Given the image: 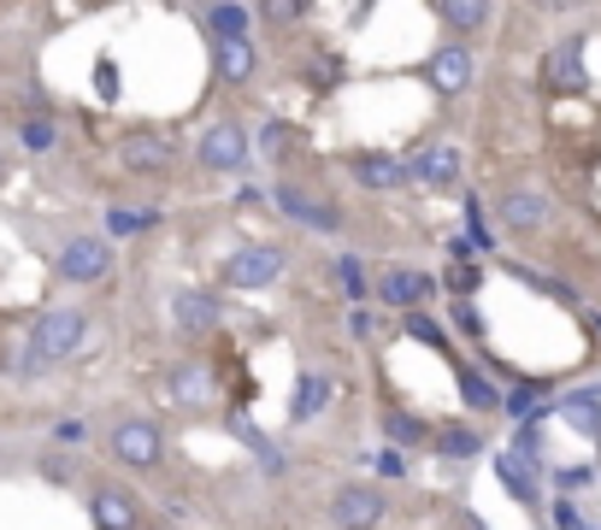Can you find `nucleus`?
<instances>
[{
  "label": "nucleus",
  "instance_id": "obj_18",
  "mask_svg": "<svg viewBox=\"0 0 601 530\" xmlns=\"http://www.w3.org/2000/svg\"><path fill=\"white\" fill-rule=\"evenodd\" d=\"M502 413H507V419H519V424H537L543 413H555V401H548V389H543V383H513L507 396H502Z\"/></svg>",
  "mask_w": 601,
  "mask_h": 530
},
{
  "label": "nucleus",
  "instance_id": "obj_4",
  "mask_svg": "<svg viewBox=\"0 0 601 530\" xmlns=\"http://www.w3.org/2000/svg\"><path fill=\"white\" fill-rule=\"evenodd\" d=\"M118 160H125V171H142V177H153V171L178 165V142L160 136V130H130L125 142H118Z\"/></svg>",
  "mask_w": 601,
  "mask_h": 530
},
{
  "label": "nucleus",
  "instance_id": "obj_9",
  "mask_svg": "<svg viewBox=\"0 0 601 530\" xmlns=\"http://www.w3.org/2000/svg\"><path fill=\"white\" fill-rule=\"evenodd\" d=\"M543 77H548V89H560V95H578L583 83V36H566L555 54H548V65H543Z\"/></svg>",
  "mask_w": 601,
  "mask_h": 530
},
{
  "label": "nucleus",
  "instance_id": "obj_37",
  "mask_svg": "<svg viewBox=\"0 0 601 530\" xmlns=\"http://www.w3.org/2000/svg\"><path fill=\"white\" fill-rule=\"evenodd\" d=\"M348 331H354L359 342H372V336H377V318L366 313V306H354V313H348Z\"/></svg>",
  "mask_w": 601,
  "mask_h": 530
},
{
  "label": "nucleus",
  "instance_id": "obj_31",
  "mask_svg": "<svg viewBox=\"0 0 601 530\" xmlns=\"http://www.w3.org/2000/svg\"><path fill=\"white\" fill-rule=\"evenodd\" d=\"M449 289H454V301H472V289H477V266H472V260H454V266H449Z\"/></svg>",
  "mask_w": 601,
  "mask_h": 530
},
{
  "label": "nucleus",
  "instance_id": "obj_5",
  "mask_svg": "<svg viewBox=\"0 0 601 530\" xmlns=\"http://www.w3.org/2000/svg\"><path fill=\"white\" fill-rule=\"evenodd\" d=\"M377 519H384V495H377L372 484L336 489V501H331V524L336 530H372Z\"/></svg>",
  "mask_w": 601,
  "mask_h": 530
},
{
  "label": "nucleus",
  "instance_id": "obj_41",
  "mask_svg": "<svg viewBox=\"0 0 601 530\" xmlns=\"http://www.w3.org/2000/svg\"><path fill=\"white\" fill-rule=\"evenodd\" d=\"M0 171H7V153H0Z\"/></svg>",
  "mask_w": 601,
  "mask_h": 530
},
{
  "label": "nucleus",
  "instance_id": "obj_26",
  "mask_svg": "<svg viewBox=\"0 0 601 530\" xmlns=\"http://www.w3.org/2000/svg\"><path fill=\"white\" fill-rule=\"evenodd\" d=\"M153 225H160V213L153 207H112L107 213V236H142Z\"/></svg>",
  "mask_w": 601,
  "mask_h": 530
},
{
  "label": "nucleus",
  "instance_id": "obj_15",
  "mask_svg": "<svg viewBox=\"0 0 601 530\" xmlns=\"http://www.w3.org/2000/svg\"><path fill=\"white\" fill-rule=\"evenodd\" d=\"M548 213H555V207H548V195H537V190H507L502 201H495V218L513 225V230H537Z\"/></svg>",
  "mask_w": 601,
  "mask_h": 530
},
{
  "label": "nucleus",
  "instance_id": "obj_10",
  "mask_svg": "<svg viewBox=\"0 0 601 530\" xmlns=\"http://www.w3.org/2000/svg\"><path fill=\"white\" fill-rule=\"evenodd\" d=\"M354 177L359 190H401V183H414V165L395 153H354Z\"/></svg>",
  "mask_w": 601,
  "mask_h": 530
},
{
  "label": "nucleus",
  "instance_id": "obj_30",
  "mask_svg": "<svg viewBox=\"0 0 601 530\" xmlns=\"http://www.w3.org/2000/svg\"><path fill=\"white\" fill-rule=\"evenodd\" d=\"M401 324H407V336H414V342H425V348H442V331H437V318H425L419 306H414V313H407Z\"/></svg>",
  "mask_w": 601,
  "mask_h": 530
},
{
  "label": "nucleus",
  "instance_id": "obj_33",
  "mask_svg": "<svg viewBox=\"0 0 601 530\" xmlns=\"http://www.w3.org/2000/svg\"><path fill=\"white\" fill-rule=\"evenodd\" d=\"M454 324H460L466 336H484V318H477V306H472V301H454Z\"/></svg>",
  "mask_w": 601,
  "mask_h": 530
},
{
  "label": "nucleus",
  "instance_id": "obj_7",
  "mask_svg": "<svg viewBox=\"0 0 601 530\" xmlns=\"http://www.w3.org/2000/svg\"><path fill=\"white\" fill-rule=\"evenodd\" d=\"M271 207L289 213V218H296V225H307V230H336V225H342L331 201H313L307 190H296V183H278V190H271Z\"/></svg>",
  "mask_w": 601,
  "mask_h": 530
},
{
  "label": "nucleus",
  "instance_id": "obj_16",
  "mask_svg": "<svg viewBox=\"0 0 601 530\" xmlns=\"http://www.w3.org/2000/svg\"><path fill=\"white\" fill-rule=\"evenodd\" d=\"M555 413L572 424L578 436L601 442V389H578V396H560V401H555Z\"/></svg>",
  "mask_w": 601,
  "mask_h": 530
},
{
  "label": "nucleus",
  "instance_id": "obj_40",
  "mask_svg": "<svg viewBox=\"0 0 601 530\" xmlns=\"http://www.w3.org/2000/svg\"><path fill=\"white\" fill-rule=\"evenodd\" d=\"M555 477H560V484H566V489H578V484H590V472H583V466H572V472H555Z\"/></svg>",
  "mask_w": 601,
  "mask_h": 530
},
{
  "label": "nucleus",
  "instance_id": "obj_29",
  "mask_svg": "<svg viewBox=\"0 0 601 530\" xmlns=\"http://www.w3.org/2000/svg\"><path fill=\"white\" fill-rule=\"evenodd\" d=\"M336 278H342V289H348V301H354V306H366V295H372V283H366V260L342 253V260H336Z\"/></svg>",
  "mask_w": 601,
  "mask_h": 530
},
{
  "label": "nucleus",
  "instance_id": "obj_12",
  "mask_svg": "<svg viewBox=\"0 0 601 530\" xmlns=\"http://www.w3.org/2000/svg\"><path fill=\"white\" fill-rule=\"evenodd\" d=\"M495 477H502V489L513 495V501H525V507H537L543 501V484H537V459H525V454H495Z\"/></svg>",
  "mask_w": 601,
  "mask_h": 530
},
{
  "label": "nucleus",
  "instance_id": "obj_20",
  "mask_svg": "<svg viewBox=\"0 0 601 530\" xmlns=\"http://www.w3.org/2000/svg\"><path fill=\"white\" fill-rule=\"evenodd\" d=\"M454 383H460V396H466V407H477V413H502V389H495L477 366H454Z\"/></svg>",
  "mask_w": 601,
  "mask_h": 530
},
{
  "label": "nucleus",
  "instance_id": "obj_35",
  "mask_svg": "<svg viewBox=\"0 0 601 530\" xmlns=\"http://www.w3.org/2000/svg\"><path fill=\"white\" fill-rule=\"evenodd\" d=\"M372 466L384 472V477H407V454H401V448H384V454L372 459Z\"/></svg>",
  "mask_w": 601,
  "mask_h": 530
},
{
  "label": "nucleus",
  "instance_id": "obj_28",
  "mask_svg": "<svg viewBox=\"0 0 601 530\" xmlns=\"http://www.w3.org/2000/svg\"><path fill=\"white\" fill-rule=\"evenodd\" d=\"M442 24H454V30H477V24H484L490 19V7H484V0H442Z\"/></svg>",
  "mask_w": 601,
  "mask_h": 530
},
{
  "label": "nucleus",
  "instance_id": "obj_6",
  "mask_svg": "<svg viewBox=\"0 0 601 530\" xmlns=\"http://www.w3.org/2000/svg\"><path fill=\"white\" fill-rule=\"evenodd\" d=\"M201 165L207 171H243L248 165V136H243V125H213L207 136H201Z\"/></svg>",
  "mask_w": 601,
  "mask_h": 530
},
{
  "label": "nucleus",
  "instance_id": "obj_19",
  "mask_svg": "<svg viewBox=\"0 0 601 530\" xmlns=\"http://www.w3.org/2000/svg\"><path fill=\"white\" fill-rule=\"evenodd\" d=\"M324 401H331V378H324V371H301V378H296V407H289V419H296V424L319 419Z\"/></svg>",
  "mask_w": 601,
  "mask_h": 530
},
{
  "label": "nucleus",
  "instance_id": "obj_25",
  "mask_svg": "<svg viewBox=\"0 0 601 530\" xmlns=\"http://www.w3.org/2000/svg\"><path fill=\"white\" fill-rule=\"evenodd\" d=\"M437 454L442 459H472V454H484V436H477L472 424H466V431L449 424V431H437Z\"/></svg>",
  "mask_w": 601,
  "mask_h": 530
},
{
  "label": "nucleus",
  "instance_id": "obj_22",
  "mask_svg": "<svg viewBox=\"0 0 601 530\" xmlns=\"http://www.w3.org/2000/svg\"><path fill=\"white\" fill-rule=\"evenodd\" d=\"M254 65H260V54H254L248 42H218V77L225 83H248Z\"/></svg>",
  "mask_w": 601,
  "mask_h": 530
},
{
  "label": "nucleus",
  "instance_id": "obj_39",
  "mask_svg": "<svg viewBox=\"0 0 601 530\" xmlns=\"http://www.w3.org/2000/svg\"><path fill=\"white\" fill-rule=\"evenodd\" d=\"M266 19L271 24H296V19H307V7H266Z\"/></svg>",
  "mask_w": 601,
  "mask_h": 530
},
{
  "label": "nucleus",
  "instance_id": "obj_14",
  "mask_svg": "<svg viewBox=\"0 0 601 530\" xmlns=\"http://www.w3.org/2000/svg\"><path fill=\"white\" fill-rule=\"evenodd\" d=\"M407 165H414V183H425V190H449V183H460V148L454 142L425 148L419 160H407Z\"/></svg>",
  "mask_w": 601,
  "mask_h": 530
},
{
  "label": "nucleus",
  "instance_id": "obj_11",
  "mask_svg": "<svg viewBox=\"0 0 601 530\" xmlns=\"http://www.w3.org/2000/svg\"><path fill=\"white\" fill-rule=\"evenodd\" d=\"M218 313H225V306H218L213 295H201V289H183V295L171 301V324H178V336H207L218 324Z\"/></svg>",
  "mask_w": 601,
  "mask_h": 530
},
{
  "label": "nucleus",
  "instance_id": "obj_13",
  "mask_svg": "<svg viewBox=\"0 0 601 530\" xmlns=\"http://www.w3.org/2000/svg\"><path fill=\"white\" fill-rule=\"evenodd\" d=\"M472 72H477V65H472V54H466V47H460V42L437 47V54H431V65H425V77H431L442 95H460V89H466V83H472Z\"/></svg>",
  "mask_w": 601,
  "mask_h": 530
},
{
  "label": "nucleus",
  "instance_id": "obj_3",
  "mask_svg": "<svg viewBox=\"0 0 601 530\" xmlns=\"http://www.w3.org/2000/svg\"><path fill=\"white\" fill-rule=\"evenodd\" d=\"M278 278H283V248H236L225 260L230 289H271Z\"/></svg>",
  "mask_w": 601,
  "mask_h": 530
},
{
  "label": "nucleus",
  "instance_id": "obj_36",
  "mask_svg": "<svg viewBox=\"0 0 601 530\" xmlns=\"http://www.w3.org/2000/svg\"><path fill=\"white\" fill-rule=\"evenodd\" d=\"M260 148H266V153H283V148H289V125H278V118H271V125L260 130Z\"/></svg>",
  "mask_w": 601,
  "mask_h": 530
},
{
  "label": "nucleus",
  "instance_id": "obj_2",
  "mask_svg": "<svg viewBox=\"0 0 601 530\" xmlns=\"http://www.w3.org/2000/svg\"><path fill=\"white\" fill-rule=\"evenodd\" d=\"M112 266V248L107 236H72V242L60 248V278L65 283H100Z\"/></svg>",
  "mask_w": 601,
  "mask_h": 530
},
{
  "label": "nucleus",
  "instance_id": "obj_21",
  "mask_svg": "<svg viewBox=\"0 0 601 530\" xmlns=\"http://www.w3.org/2000/svg\"><path fill=\"white\" fill-rule=\"evenodd\" d=\"M171 396H178V407H207V396H213L207 366H183V371H171Z\"/></svg>",
  "mask_w": 601,
  "mask_h": 530
},
{
  "label": "nucleus",
  "instance_id": "obj_23",
  "mask_svg": "<svg viewBox=\"0 0 601 530\" xmlns=\"http://www.w3.org/2000/svg\"><path fill=\"white\" fill-rule=\"evenodd\" d=\"M95 524H100V530H130V524H136V507H130V495H118V489H100V495H95Z\"/></svg>",
  "mask_w": 601,
  "mask_h": 530
},
{
  "label": "nucleus",
  "instance_id": "obj_17",
  "mask_svg": "<svg viewBox=\"0 0 601 530\" xmlns=\"http://www.w3.org/2000/svg\"><path fill=\"white\" fill-rule=\"evenodd\" d=\"M431 289H437V283L425 278V271H401V266H395L389 278L377 283V295H384L389 306H401V313H414V306H419L425 295H431Z\"/></svg>",
  "mask_w": 601,
  "mask_h": 530
},
{
  "label": "nucleus",
  "instance_id": "obj_32",
  "mask_svg": "<svg viewBox=\"0 0 601 530\" xmlns=\"http://www.w3.org/2000/svg\"><path fill=\"white\" fill-rule=\"evenodd\" d=\"M24 148L47 153V148H54V125H47V118H30V125H24Z\"/></svg>",
  "mask_w": 601,
  "mask_h": 530
},
{
  "label": "nucleus",
  "instance_id": "obj_27",
  "mask_svg": "<svg viewBox=\"0 0 601 530\" xmlns=\"http://www.w3.org/2000/svg\"><path fill=\"white\" fill-rule=\"evenodd\" d=\"M384 431H389V442H395V448H419V442L425 436H431V431H425V419H414V413H384Z\"/></svg>",
  "mask_w": 601,
  "mask_h": 530
},
{
  "label": "nucleus",
  "instance_id": "obj_8",
  "mask_svg": "<svg viewBox=\"0 0 601 530\" xmlns=\"http://www.w3.org/2000/svg\"><path fill=\"white\" fill-rule=\"evenodd\" d=\"M112 459H125V466H153V459H160V431H153L148 419H125L112 431Z\"/></svg>",
  "mask_w": 601,
  "mask_h": 530
},
{
  "label": "nucleus",
  "instance_id": "obj_1",
  "mask_svg": "<svg viewBox=\"0 0 601 530\" xmlns=\"http://www.w3.org/2000/svg\"><path fill=\"white\" fill-rule=\"evenodd\" d=\"M83 336H89V313L83 306H54V313L36 318V336H30V360H65L72 348H83Z\"/></svg>",
  "mask_w": 601,
  "mask_h": 530
},
{
  "label": "nucleus",
  "instance_id": "obj_34",
  "mask_svg": "<svg viewBox=\"0 0 601 530\" xmlns=\"http://www.w3.org/2000/svg\"><path fill=\"white\" fill-rule=\"evenodd\" d=\"M95 89H100V100H112V95H118V65H112V60H100V65H95Z\"/></svg>",
  "mask_w": 601,
  "mask_h": 530
},
{
  "label": "nucleus",
  "instance_id": "obj_24",
  "mask_svg": "<svg viewBox=\"0 0 601 530\" xmlns=\"http://www.w3.org/2000/svg\"><path fill=\"white\" fill-rule=\"evenodd\" d=\"M248 19H254V12H248V7H236V0H225V7H213V12H207V24H213V36H218V42H248Z\"/></svg>",
  "mask_w": 601,
  "mask_h": 530
},
{
  "label": "nucleus",
  "instance_id": "obj_38",
  "mask_svg": "<svg viewBox=\"0 0 601 530\" xmlns=\"http://www.w3.org/2000/svg\"><path fill=\"white\" fill-rule=\"evenodd\" d=\"M555 524H560V530H583V524H578V507H572V501H555Z\"/></svg>",
  "mask_w": 601,
  "mask_h": 530
}]
</instances>
